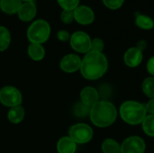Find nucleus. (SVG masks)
I'll list each match as a JSON object with an SVG mask.
<instances>
[{"label": "nucleus", "mask_w": 154, "mask_h": 153, "mask_svg": "<svg viewBox=\"0 0 154 153\" xmlns=\"http://www.w3.org/2000/svg\"><path fill=\"white\" fill-rule=\"evenodd\" d=\"M135 24L138 28L143 30H152L154 28V21L151 16L143 14H136Z\"/></svg>", "instance_id": "nucleus-18"}, {"label": "nucleus", "mask_w": 154, "mask_h": 153, "mask_svg": "<svg viewBox=\"0 0 154 153\" xmlns=\"http://www.w3.org/2000/svg\"><path fill=\"white\" fill-rule=\"evenodd\" d=\"M143 92L144 95L150 98H154V78L148 77L146 78L142 85Z\"/></svg>", "instance_id": "nucleus-22"}, {"label": "nucleus", "mask_w": 154, "mask_h": 153, "mask_svg": "<svg viewBox=\"0 0 154 153\" xmlns=\"http://www.w3.org/2000/svg\"><path fill=\"white\" fill-rule=\"evenodd\" d=\"M74 20L82 25L91 24L95 20V13L88 5H79L74 11Z\"/></svg>", "instance_id": "nucleus-10"}, {"label": "nucleus", "mask_w": 154, "mask_h": 153, "mask_svg": "<svg viewBox=\"0 0 154 153\" xmlns=\"http://www.w3.org/2000/svg\"><path fill=\"white\" fill-rule=\"evenodd\" d=\"M58 153H76L77 143L69 136L61 137L56 145Z\"/></svg>", "instance_id": "nucleus-14"}, {"label": "nucleus", "mask_w": 154, "mask_h": 153, "mask_svg": "<svg viewBox=\"0 0 154 153\" xmlns=\"http://www.w3.org/2000/svg\"><path fill=\"white\" fill-rule=\"evenodd\" d=\"M23 95L14 86H5L0 89V104L6 107H14L22 105Z\"/></svg>", "instance_id": "nucleus-6"}, {"label": "nucleus", "mask_w": 154, "mask_h": 153, "mask_svg": "<svg viewBox=\"0 0 154 153\" xmlns=\"http://www.w3.org/2000/svg\"><path fill=\"white\" fill-rule=\"evenodd\" d=\"M108 69V61L103 52L90 50L85 54L81 60L80 73L88 80L102 78Z\"/></svg>", "instance_id": "nucleus-1"}, {"label": "nucleus", "mask_w": 154, "mask_h": 153, "mask_svg": "<svg viewBox=\"0 0 154 153\" xmlns=\"http://www.w3.org/2000/svg\"><path fill=\"white\" fill-rule=\"evenodd\" d=\"M121 146V153H144L145 142L139 136H130L126 138Z\"/></svg>", "instance_id": "nucleus-8"}, {"label": "nucleus", "mask_w": 154, "mask_h": 153, "mask_svg": "<svg viewBox=\"0 0 154 153\" xmlns=\"http://www.w3.org/2000/svg\"><path fill=\"white\" fill-rule=\"evenodd\" d=\"M60 20L63 23L69 24L74 21V13L70 10H63L60 14Z\"/></svg>", "instance_id": "nucleus-27"}, {"label": "nucleus", "mask_w": 154, "mask_h": 153, "mask_svg": "<svg viewBox=\"0 0 154 153\" xmlns=\"http://www.w3.org/2000/svg\"><path fill=\"white\" fill-rule=\"evenodd\" d=\"M105 6L111 10H117L121 8L125 3V0H102Z\"/></svg>", "instance_id": "nucleus-25"}, {"label": "nucleus", "mask_w": 154, "mask_h": 153, "mask_svg": "<svg viewBox=\"0 0 154 153\" xmlns=\"http://www.w3.org/2000/svg\"><path fill=\"white\" fill-rule=\"evenodd\" d=\"M28 56L34 61H41L45 57V49L42 44L30 43L27 48Z\"/></svg>", "instance_id": "nucleus-16"}, {"label": "nucleus", "mask_w": 154, "mask_h": 153, "mask_svg": "<svg viewBox=\"0 0 154 153\" xmlns=\"http://www.w3.org/2000/svg\"><path fill=\"white\" fill-rule=\"evenodd\" d=\"M51 35V25L43 20L39 19L34 21L27 29L26 36L30 43L42 44L46 42Z\"/></svg>", "instance_id": "nucleus-4"}, {"label": "nucleus", "mask_w": 154, "mask_h": 153, "mask_svg": "<svg viewBox=\"0 0 154 153\" xmlns=\"http://www.w3.org/2000/svg\"><path fill=\"white\" fill-rule=\"evenodd\" d=\"M105 48V42L101 38H95L91 41V50L93 51L102 52Z\"/></svg>", "instance_id": "nucleus-26"}, {"label": "nucleus", "mask_w": 154, "mask_h": 153, "mask_svg": "<svg viewBox=\"0 0 154 153\" xmlns=\"http://www.w3.org/2000/svg\"><path fill=\"white\" fill-rule=\"evenodd\" d=\"M37 13V7L34 2H24L20 6L17 14L21 21L30 22L32 21Z\"/></svg>", "instance_id": "nucleus-13"}, {"label": "nucleus", "mask_w": 154, "mask_h": 153, "mask_svg": "<svg viewBox=\"0 0 154 153\" xmlns=\"http://www.w3.org/2000/svg\"><path fill=\"white\" fill-rule=\"evenodd\" d=\"M57 38L59 41L64 42V41H68L70 39V34L68 31L65 30H60L57 32Z\"/></svg>", "instance_id": "nucleus-28"}, {"label": "nucleus", "mask_w": 154, "mask_h": 153, "mask_svg": "<svg viewBox=\"0 0 154 153\" xmlns=\"http://www.w3.org/2000/svg\"><path fill=\"white\" fill-rule=\"evenodd\" d=\"M91 41L92 39L87 32L77 31L70 35L69 44L75 51L86 54L91 50Z\"/></svg>", "instance_id": "nucleus-7"}, {"label": "nucleus", "mask_w": 154, "mask_h": 153, "mask_svg": "<svg viewBox=\"0 0 154 153\" xmlns=\"http://www.w3.org/2000/svg\"><path fill=\"white\" fill-rule=\"evenodd\" d=\"M145 109L147 113L154 115V98H151V100L145 105Z\"/></svg>", "instance_id": "nucleus-30"}, {"label": "nucleus", "mask_w": 154, "mask_h": 153, "mask_svg": "<svg viewBox=\"0 0 154 153\" xmlns=\"http://www.w3.org/2000/svg\"><path fill=\"white\" fill-rule=\"evenodd\" d=\"M25 116V111L24 108L20 106H16L14 107H11L7 112V119L10 123L14 124H20Z\"/></svg>", "instance_id": "nucleus-15"}, {"label": "nucleus", "mask_w": 154, "mask_h": 153, "mask_svg": "<svg viewBox=\"0 0 154 153\" xmlns=\"http://www.w3.org/2000/svg\"><path fill=\"white\" fill-rule=\"evenodd\" d=\"M143 130L144 133L150 137H154V115H147L142 123Z\"/></svg>", "instance_id": "nucleus-21"}, {"label": "nucleus", "mask_w": 154, "mask_h": 153, "mask_svg": "<svg viewBox=\"0 0 154 153\" xmlns=\"http://www.w3.org/2000/svg\"><path fill=\"white\" fill-rule=\"evenodd\" d=\"M82 59L74 53L65 55L60 62V68L65 73H75L80 69Z\"/></svg>", "instance_id": "nucleus-9"}, {"label": "nucleus", "mask_w": 154, "mask_h": 153, "mask_svg": "<svg viewBox=\"0 0 154 153\" xmlns=\"http://www.w3.org/2000/svg\"><path fill=\"white\" fill-rule=\"evenodd\" d=\"M136 48H138L139 50L143 51L147 48V41L145 40H140L136 44Z\"/></svg>", "instance_id": "nucleus-31"}, {"label": "nucleus", "mask_w": 154, "mask_h": 153, "mask_svg": "<svg viewBox=\"0 0 154 153\" xmlns=\"http://www.w3.org/2000/svg\"><path fill=\"white\" fill-rule=\"evenodd\" d=\"M89 112H90V107L85 106L81 102L78 103L74 107V114L77 117H85L88 115H89Z\"/></svg>", "instance_id": "nucleus-24"}, {"label": "nucleus", "mask_w": 154, "mask_h": 153, "mask_svg": "<svg viewBox=\"0 0 154 153\" xmlns=\"http://www.w3.org/2000/svg\"><path fill=\"white\" fill-rule=\"evenodd\" d=\"M146 69H147L148 72L152 75V77L154 78V56L149 59L147 65H146Z\"/></svg>", "instance_id": "nucleus-29"}, {"label": "nucleus", "mask_w": 154, "mask_h": 153, "mask_svg": "<svg viewBox=\"0 0 154 153\" xmlns=\"http://www.w3.org/2000/svg\"><path fill=\"white\" fill-rule=\"evenodd\" d=\"M21 1H23V2H33V0H21Z\"/></svg>", "instance_id": "nucleus-32"}, {"label": "nucleus", "mask_w": 154, "mask_h": 153, "mask_svg": "<svg viewBox=\"0 0 154 153\" xmlns=\"http://www.w3.org/2000/svg\"><path fill=\"white\" fill-rule=\"evenodd\" d=\"M93 134V130L88 124L79 123L70 126L68 136L77 144H85L92 140Z\"/></svg>", "instance_id": "nucleus-5"}, {"label": "nucleus", "mask_w": 154, "mask_h": 153, "mask_svg": "<svg viewBox=\"0 0 154 153\" xmlns=\"http://www.w3.org/2000/svg\"><path fill=\"white\" fill-rule=\"evenodd\" d=\"M103 153H121L120 144L114 139H106L101 145Z\"/></svg>", "instance_id": "nucleus-19"}, {"label": "nucleus", "mask_w": 154, "mask_h": 153, "mask_svg": "<svg viewBox=\"0 0 154 153\" xmlns=\"http://www.w3.org/2000/svg\"><path fill=\"white\" fill-rule=\"evenodd\" d=\"M89 117L94 125L99 128H106L116 122L117 118V110L111 102L99 100L90 107Z\"/></svg>", "instance_id": "nucleus-2"}, {"label": "nucleus", "mask_w": 154, "mask_h": 153, "mask_svg": "<svg viewBox=\"0 0 154 153\" xmlns=\"http://www.w3.org/2000/svg\"><path fill=\"white\" fill-rule=\"evenodd\" d=\"M121 118L130 125H138L143 123L147 115L145 106L133 100L124 102L119 109Z\"/></svg>", "instance_id": "nucleus-3"}, {"label": "nucleus", "mask_w": 154, "mask_h": 153, "mask_svg": "<svg viewBox=\"0 0 154 153\" xmlns=\"http://www.w3.org/2000/svg\"><path fill=\"white\" fill-rule=\"evenodd\" d=\"M80 0H57L58 4L63 10L74 11L79 5Z\"/></svg>", "instance_id": "nucleus-23"}, {"label": "nucleus", "mask_w": 154, "mask_h": 153, "mask_svg": "<svg viewBox=\"0 0 154 153\" xmlns=\"http://www.w3.org/2000/svg\"><path fill=\"white\" fill-rule=\"evenodd\" d=\"M143 59V53L136 47L129 48L124 54V62L129 68L138 67Z\"/></svg>", "instance_id": "nucleus-11"}, {"label": "nucleus", "mask_w": 154, "mask_h": 153, "mask_svg": "<svg viewBox=\"0 0 154 153\" xmlns=\"http://www.w3.org/2000/svg\"><path fill=\"white\" fill-rule=\"evenodd\" d=\"M21 5V0H0V9L7 14H14L17 13Z\"/></svg>", "instance_id": "nucleus-17"}, {"label": "nucleus", "mask_w": 154, "mask_h": 153, "mask_svg": "<svg viewBox=\"0 0 154 153\" xmlns=\"http://www.w3.org/2000/svg\"><path fill=\"white\" fill-rule=\"evenodd\" d=\"M80 102L88 107H92L99 101V93L93 87H85L80 91Z\"/></svg>", "instance_id": "nucleus-12"}, {"label": "nucleus", "mask_w": 154, "mask_h": 153, "mask_svg": "<svg viewBox=\"0 0 154 153\" xmlns=\"http://www.w3.org/2000/svg\"><path fill=\"white\" fill-rule=\"evenodd\" d=\"M11 43V34L9 30L0 25V51L5 50Z\"/></svg>", "instance_id": "nucleus-20"}]
</instances>
